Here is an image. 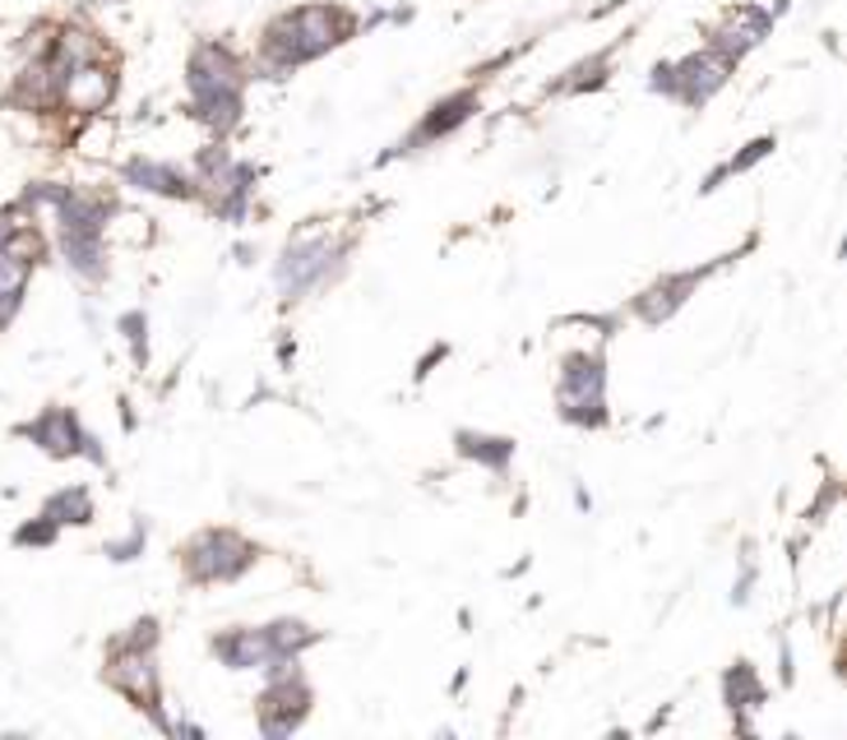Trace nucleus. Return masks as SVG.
Segmentation results:
<instances>
[{"label": "nucleus", "mask_w": 847, "mask_h": 740, "mask_svg": "<svg viewBox=\"0 0 847 740\" xmlns=\"http://www.w3.org/2000/svg\"><path fill=\"white\" fill-rule=\"evenodd\" d=\"M602 375H597V362H574V371L565 375V389H561V402L570 417H597V402H602Z\"/></svg>", "instance_id": "f257e3e1"}, {"label": "nucleus", "mask_w": 847, "mask_h": 740, "mask_svg": "<svg viewBox=\"0 0 847 740\" xmlns=\"http://www.w3.org/2000/svg\"><path fill=\"white\" fill-rule=\"evenodd\" d=\"M107 93H111V79L98 70V65H79V70H70V75L61 79V98L70 102V107H79V111L102 107Z\"/></svg>", "instance_id": "f03ea898"}, {"label": "nucleus", "mask_w": 847, "mask_h": 740, "mask_svg": "<svg viewBox=\"0 0 847 740\" xmlns=\"http://www.w3.org/2000/svg\"><path fill=\"white\" fill-rule=\"evenodd\" d=\"M111 681H117L121 689H130L135 699L144 704H153V671H148V662L144 658H121L117 666H111Z\"/></svg>", "instance_id": "7ed1b4c3"}, {"label": "nucleus", "mask_w": 847, "mask_h": 740, "mask_svg": "<svg viewBox=\"0 0 847 740\" xmlns=\"http://www.w3.org/2000/svg\"><path fill=\"white\" fill-rule=\"evenodd\" d=\"M33 435H37V440H47V450H56V454L75 450V426H70V417H65V412H52L47 421H37V426H33Z\"/></svg>", "instance_id": "20e7f679"}, {"label": "nucleus", "mask_w": 847, "mask_h": 740, "mask_svg": "<svg viewBox=\"0 0 847 740\" xmlns=\"http://www.w3.org/2000/svg\"><path fill=\"white\" fill-rule=\"evenodd\" d=\"M324 251H297V255H287V259H293V264H287V283H293V287H301L310 274H316V268L324 264L320 259Z\"/></svg>", "instance_id": "39448f33"}]
</instances>
